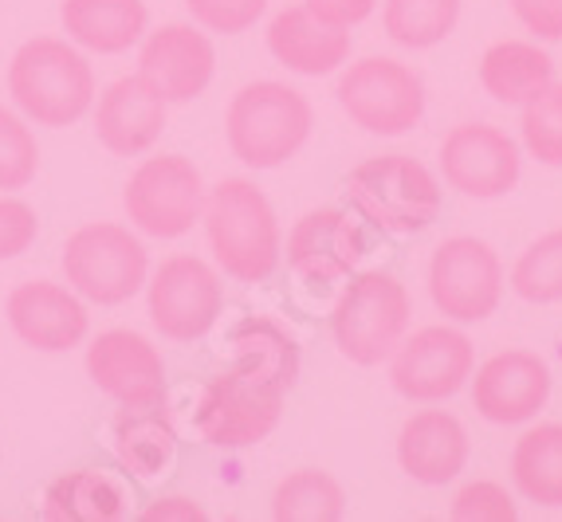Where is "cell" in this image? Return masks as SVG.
Returning <instances> with one entry per match:
<instances>
[{
	"label": "cell",
	"mask_w": 562,
	"mask_h": 522,
	"mask_svg": "<svg viewBox=\"0 0 562 522\" xmlns=\"http://www.w3.org/2000/svg\"><path fill=\"white\" fill-rule=\"evenodd\" d=\"M150 322L169 342H198L225 310V283L201 256H169L146 280Z\"/></svg>",
	"instance_id": "cell-11"
},
{
	"label": "cell",
	"mask_w": 562,
	"mask_h": 522,
	"mask_svg": "<svg viewBox=\"0 0 562 522\" xmlns=\"http://www.w3.org/2000/svg\"><path fill=\"white\" fill-rule=\"evenodd\" d=\"M233 365L256 373L268 385L288 393L300 377V342L268 315H252L233 327Z\"/></svg>",
	"instance_id": "cell-25"
},
{
	"label": "cell",
	"mask_w": 562,
	"mask_h": 522,
	"mask_svg": "<svg viewBox=\"0 0 562 522\" xmlns=\"http://www.w3.org/2000/svg\"><path fill=\"white\" fill-rule=\"evenodd\" d=\"M138 519L142 522H201V519H209V511L198 499H189V495H166V499H154Z\"/></svg>",
	"instance_id": "cell-38"
},
{
	"label": "cell",
	"mask_w": 562,
	"mask_h": 522,
	"mask_svg": "<svg viewBox=\"0 0 562 522\" xmlns=\"http://www.w3.org/2000/svg\"><path fill=\"white\" fill-rule=\"evenodd\" d=\"M512 291L535 307L562 303V228L539 236L519 252L516 268H512Z\"/></svg>",
	"instance_id": "cell-30"
},
{
	"label": "cell",
	"mask_w": 562,
	"mask_h": 522,
	"mask_svg": "<svg viewBox=\"0 0 562 522\" xmlns=\"http://www.w3.org/2000/svg\"><path fill=\"white\" fill-rule=\"evenodd\" d=\"M460 0H385L382 4V29L394 44L409 52L437 47L457 32Z\"/></svg>",
	"instance_id": "cell-29"
},
{
	"label": "cell",
	"mask_w": 562,
	"mask_h": 522,
	"mask_svg": "<svg viewBox=\"0 0 562 522\" xmlns=\"http://www.w3.org/2000/svg\"><path fill=\"white\" fill-rule=\"evenodd\" d=\"M554 83V59L527 39H499L480 56V87L504 106L531 103L543 87Z\"/></svg>",
	"instance_id": "cell-23"
},
{
	"label": "cell",
	"mask_w": 562,
	"mask_h": 522,
	"mask_svg": "<svg viewBox=\"0 0 562 522\" xmlns=\"http://www.w3.org/2000/svg\"><path fill=\"white\" fill-rule=\"evenodd\" d=\"M205 193V178L186 154H158L138 161L122 189V208L138 232L154 240H178L201 224Z\"/></svg>",
	"instance_id": "cell-8"
},
{
	"label": "cell",
	"mask_w": 562,
	"mask_h": 522,
	"mask_svg": "<svg viewBox=\"0 0 562 522\" xmlns=\"http://www.w3.org/2000/svg\"><path fill=\"white\" fill-rule=\"evenodd\" d=\"M397 464L413 484H452L469 467V432L452 412L417 409L397 432Z\"/></svg>",
	"instance_id": "cell-20"
},
{
	"label": "cell",
	"mask_w": 562,
	"mask_h": 522,
	"mask_svg": "<svg viewBox=\"0 0 562 522\" xmlns=\"http://www.w3.org/2000/svg\"><path fill=\"white\" fill-rule=\"evenodd\" d=\"M283 397L288 393L268 385L256 373L228 365L225 373L209 377L198 401V432L213 447L240 452L256 447L272 436L283 417Z\"/></svg>",
	"instance_id": "cell-9"
},
{
	"label": "cell",
	"mask_w": 562,
	"mask_h": 522,
	"mask_svg": "<svg viewBox=\"0 0 562 522\" xmlns=\"http://www.w3.org/2000/svg\"><path fill=\"white\" fill-rule=\"evenodd\" d=\"M59 20L71 44L99 56H122L150 32V12L142 0H64Z\"/></svg>",
	"instance_id": "cell-22"
},
{
	"label": "cell",
	"mask_w": 562,
	"mask_h": 522,
	"mask_svg": "<svg viewBox=\"0 0 562 522\" xmlns=\"http://www.w3.org/2000/svg\"><path fill=\"white\" fill-rule=\"evenodd\" d=\"M315 16H323L327 24H338V29H355L362 20L374 16V9L382 0H303Z\"/></svg>",
	"instance_id": "cell-37"
},
{
	"label": "cell",
	"mask_w": 562,
	"mask_h": 522,
	"mask_svg": "<svg viewBox=\"0 0 562 522\" xmlns=\"http://www.w3.org/2000/svg\"><path fill=\"white\" fill-rule=\"evenodd\" d=\"M138 75L166 103H193L209 91L216 75V47L205 29L166 24L142 36Z\"/></svg>",
	"instance_id": "cell-15"
},
{
	"label": "cell",
	"mask_w": 562,
	"mask_h": 522,
	"mask_svg": "<svg viewBox=\"0 0 562 522\" xmlns=\"http://www.w3.org/2000/svg\"><path fill=\"white\" fill-rule=\"evenodd\" d=\"M4 315H9L12 334L24 345H32V350H40V354L76 350L87 338V327H91V315H87L83 298L71 287L52 283V280L16 283V287L9 291Z\"/></svg>",
	"instance_id": "cell-17"
},
{
	"label": "cell",
	"mask_w": 562,
	"mask_h": 522,
	"mask_svg": "<svg viewBox=\"0 0 562 522\" xmlns=\"http://www.w3.org/2000/svg\"><path fill=\"white\" fill-rule=\"evenodd\" d=\"M114 456L122 472L134 479H158L178 456V429L169 420L166 405L150 409H122L114 420Z\"/></svg>",
	"instance_id": "cell-24"
},
{
	"label": "cell",
	"mask_w": 562,
	"mask_h": 522,
	"mask_svg": "<svg viewBox=\"0 0 562 522\" xmlns=\"http://www.w3.org/2000/svg\"><path fill=\"white\" fill-rule=\"evenodd\" d=\"M64 275L67 287L87 303L99 307H122L131 303L146 280H150V256L146 243L114 220L83 224L64 243Z\"/></svg>",
	"instance_id": "cell-6"
},
{
	"label": "cell",
	"mask_w": 562,
	"mask_h": 522,
	"mask_svg": "<svg viewBox=\"0 0 562 522\" xmlns=\"http://www.w3.org/2000/svg\"><path fill=\"white\" fill-rule=\"evenodd\" d=\"M40 173V146L32 126L0 103V189L16 193L29 189Z\"/></svg>",
	"instance_id": "cell-32"
},
{
	"label": "cell",
	"mask_w": 562,
	"mask_h": 522,
	"mask_svg": "<svg viewBox=\"0 0 562 522\" xmlns=\"http://www.w3.org/2000/svg\"><path fill=\"white\" fill-rule=\"evenodd\" d=\"M40 236V216L29 201L16 196H0V263L16 260L36 243Z\"/></svg>",
	"instance_id": "cell-35"
},
{
	"label": "cell",
	"mask_w": 562,
	"mask_h": 522,
	"mask_svg": "<svg viewBox=\"0 0 562 522\" xmlns=\"http://www.w3.org/2000/svg\"><path fill=\"white\" fill-rule=\"evenodd\" d=\"M512 479L527 503L562 507V424H531L512 447Z\"/></svg>",
	"instance_id": "cell-27"
},
{
	"label": "cell",
	"mask_w": 562,
	"mask_h": 522,
	"mask_svg": "<svg viewBox=\"0 0 562 522\" xmlns=\"http://www.w3.org/2000/svg\"><path fill=\"white\" fill-rule=\"evenodd\" d=\"M507 4L535 39L543 44L562 39V0H507Z\"/></svg>",
	"instance_id": "cell-36"
},
{
	"label": "cell",
	"mask_w": 562,
	"mask_h": 522,
	"mask_svg": "<svg viewBox=\"0 0 562 522\" xmlns=\"http://www.w3.org/2000/svg\"><path fill=\"white\" fill-rule=\"evenodd\" d=\"M268 52L276 64L288 71L319 79L338 67H347L350 59V29L327 24L323 16L307 9V4H291V9L276 12L268 24Z\"/></svg>",
	"instance_id": "cell-21"
},
{
	"label": "cell",
	"mask_w": 562,
	"mask_h": 522,
	"mask_svg": "<svg viewBox=\"0 0 562 522\" xmlns=\"http://www.w3.org/2000/svg\"><path fill=\"white\" fill-rule=\"evenodd\" d=\"M524 149L539 166L562 169V83H551L535 94L531 103H524Z\"/></svg>",
	"instance_id": "cell-31"
},
{
	"label": "cell",
	"mask_w": 562,
	"mask_h": 522,
	"mask_svg": "<svg viewBox=\"0 0 562 522\" xmlns=\"http://www.w3.org/2000/svg\"><path fill=\"white\" fill-rule=\"evenodd\" d=\"M476 350L457 327H422L390 354V385L413 405H441L472 382Z\"/></svg>",
	"instance_id": "cell-12"
},
{
	"label": "cell",
	"mask_w": 562,
	"mask_h": 522,
	"mask_svg": "<svg viewBox=\"0 0 562 522\" xmlns=\"http://www.w3.org/2000/svg\"><path fill=\"white\" fill-rule=\"evenodd\" d=\"M166 99L142 75H122L94 94V138L114 158H142L166 130Z\"/></svg>",
	"instance_id": "cell-18"
},
{
	"label": "cell",
	"mask_w": 562,
	"mask_h": 522,
	"mask_svg": "<svg viewBox=\"0 0 562 522\" xmlns=\"http://www.w3.org/2000/svg\"><path fill=\"white\" fill-rule=\"evenodd\" d=\"M469 385L487 424H527L551 401V365L531 350H504L472 370Z\"/></svg>",
	"instance_id": "cell-16"
},
{
	"label": "cell",
	"mask_w": 562,
	"mask_h": 522,
	"mask_svg": "<svg viewBox=\"0 0 562 522\" xmlns=\"http://www.w3.org/2000/svg\"><path fill=\"white\" fill-rule=\"evenodd\" d=\"M413 303L409 291L390 271H358L350 283L338 291L335 310H330V334H335L338 354L347 362L374 370L390 362L402 338L409 334Z\"/></svg>",
	"instance_id": "cell-5"
},
{
	"label": "cell",
	"mask_w": 562,
	"mask_h": 522,
	"mask_svg": "<svg viewBox=\"0 0 562 522\" xmlns=\"http://www.w3.org/2000/svg\"><path fill=\"white\" fill-rule=\"evenodd\" d=\"M40 514L47 522H119L126 514V495L111 476L79 467L47 487Z\"/></svg>",
	"instance_id": "cell-26"
},
{
	"label": "cell",
	"mask_w": 562,
	"mask_h": 522,
	"mask_svg": "<svg viewBox=\"0 0 562 522\" xmlns=\"http://www.w3.org/2000/svg\"><path fill=\"white\" fill-rule=\"evenodd\" d=\"M338 106L358 130L397 138L425 118V83L402 59L366 56L338 75Z\"/></svg>",
	"instance_id": "cell-7"
},
{
	"label": "cell",
	"mask_w": 562,
	"mask_h": 522,
	"mask_svg": "<svg viewBox=\"0 0 562 522\" xmlns=\"http://www.w3.org/2000/svg\"><path fill=\"white\" fill-rule=\"evenodd\" d=\"M87 377L122 409L166 405V362L161 350L138 330L114 327L87 345Z\"/></svg>",
	"instance_id": "cell-14"
},
{
	"label": "cell",
	"mask_w": 562,
	"mask_h": 522,
	"mask_svg": "<svg viewBox=\"0 0 562 522\" xmlns=\"http://www.w3.org/2000/svg\"><path fill=\"white\" fill-rule=\"evenodd\" d=\"M9 94L36 126L64 130L94 106V71L71 39L36 36L16 47L9 64Z\"/></svg>",
	"instance_id": "cell-2"
},
{
	"label": "cell",
	"mask_w": 562,
	"mask_h": 522,
	"mask_svg": "<svg viewBox=\"0 0 562 522\" xmlns=\"http://www.w3.org/2000/svg\"><path fill=\"white\" fill-rule=\"evenodd\" d=\"M193 24L216 36H240L268 12V0H186Z\"/></svg>",
	"instance_id": "cell-34"
},
{
	"label": "cell",
	"mask_w": 562,
	"mask_h": 522,
	"mask_svg": "<svg viewBox=\"0 0 562 522\" xmlns=\"http://www.w3.org/2000/svg\"><path fill=\"white\" fill-rule=\"evenodd\" d=\"M288 268L307 283L350 280L366 252L358 224L342 208H311L288 232Z\"/></svg>",
	"instance_id": "cell-19"
},
{
	"label": "cell",
	"mask_w": 562,
	"mask_h": 522,
	"mask_svg": "<svg viewBox=\"0 0 562 522\" xmlns=\"http://www.w3.org/2000/svg\"><path fill=\"white\" fill-rule=\"evenodd\" d=\"M524 149L512 134L487 122H460L441 141V178L472 201H496L519 185Z\"/></svg>",
	"instance_id": "cell-13"
},
{
	"label": "cell",
	"mask_w": 562,
	"mask_h": 522,
	"mask_svg": "<svg viewBox=\"0 0 562 522\" xmlns=\"http://www.w3.org/2000/svg\"><path fill=\"white\" fill-rule=\"evenodd\" d=\"M516 514H519V507H516V499H512V491L492 484V479H472V484H464L449 507V519H457V522H512Z\"/></svg>",
	"instance_id": "cell-33"
},
{
	"label": "cell",
	"mask_w": 562,
	"mask_h": 522,
	"mask_svg": "<svg viewBox=\"0 0 562 522\" xmlns=\"http://www.w3.org/2000/svg\"><path fill=\"white\" fill-rule=\"evenodd\" d=\"M311 126H315V111L307 94L276 79L240 87L225 114L228 149L248 169H280L307 146Z\"/></svg>",
	"instance_id": "cell-4"
},
{
	"label": "cell",
	"mask_w": 562,
	"mask_h": 522,
	"mask_svg": "<svg viewBox=\"0 0 562 522\" xmlns=\"http://www.w3.org/2000/svg\"><path fill=\"white\" fill-rule=\"evenodd\" d=\"M205 240L216 268L240 283H263L280 268L283 236L272 201L260 185L244 178H225L205 193L201 208Z\"/></svg>",
	"instance_id": "cell-1"
},
{
	"label": "cell",
	"mask_w": 562,
	"mask_h": 522,
	"mask_svg": "<svg viewBox=\"0 0 562 522\" xmlns=\"http://www.w3.org/2000/svg\"><path fill=\"white\" fill-rule=\"evenodd\" d=\"M347 514V491L323 467H300L276 484V522H338Z\"/></svg>",
	"instance_id": "cell-28"
},
{
	"label": "cell",
	"mask_w": 562,
	"mask_h": 522,
	"mask_svg": "<svg viewBox=\"0 0 562 522\" xmlns=\"http://www.w3.org/2000/svg\"><path fill=\"white\" fill-rule=\"evenodd\" d=\"M504 283V260L492 243L476 240V236H449L437 243V252L429 260L432 307L460 327L496 315Z\"/></svg>",
	"instance_id": "cell-10"
},
{
	"label": "cell",
	"mask_w": 562,
	"mask_h": 522,
	"mask_svg": "<svg viewBox=\"0 0 562 522\" xmlns=\"http://www.w3.org/2000/svg\"><path fill=\"white\" fill-rule=\"evenodd\" d=\"M342 196L350 213L390 236L425 232L441 216L445 201L437 173L409 154H382V158L358 161L342 185Z\"/></svg>",
	"instance_id": "cell-3"
}]
</instances>
